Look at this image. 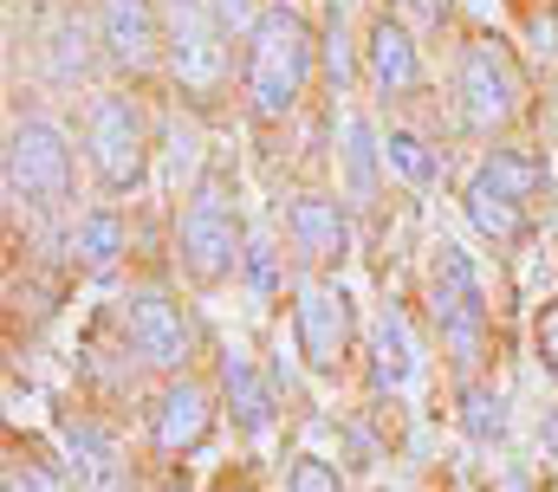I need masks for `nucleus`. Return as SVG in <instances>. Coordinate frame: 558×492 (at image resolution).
I'll list each match as a JSON object with an SVG mask.
<instances>
[{
    "label": "nucleus",
    "instance_id": "obj_20",
    "mask_svg": "<svg viewBox=\"0 0 558 492\" xmlns=\"http://www.w3.org/2000/svg\"><path fill=\"white\" fill-rule=\"evenodd\" d=\"M72 246H78V259H85L92 272H105V266H118V253H124V221H118V214H85Z\"/></svg>",
    "mask_w": 558,
    "mask_h": 492
},
{
    "label": "nucleus",
    "instance_id": "obj_2",
    "mask_svg": "<svg viewBox=\"0 0 558 492\" xmlns=\"http://www.w3.org/2000/svg\"><path fill=\"white\" fill-rule=\"evenodd\" d=\"M428 311H435V331L441 344L454 350V364H481V337H487V292H481V272L461 246L441 241L435 253V272H428Z\"/></svg>",
    "mask_w": 558,
    "mask_h": 492
},
{
    "label": "nucleus",
    "instance_id": "obj_7",
    "mask_svg": "<svg viewBox=\"0 0 558 492\" xmlns=\"http://www.w3.org/2000/svg\"><path fill=\"white\" fill-rule=\"evenodd\" d=\"M241 234H234V214H228V195L208 182V188H195V201H189V214H182V266L195 272V279H221L241 253Z\"/></svg>",
    "mask_w": 558,
    "mask_h": 492
},
{
    "label": "nucleus",
    "instance_id": "obj_23",
    "mask_svg": "<svg viewBox=\"0 0 558 492\" xmlns=\"http://www.w3.org/2000/svg\"><path fill=\"white\" fill-rule=\"evenodd\" d=\"M292 492H338V473H331L318 454H305V460L292 467Z\"/></svg>",
    "mask_w": 558,
    "mask_h": 492
},
{
    "label": "nucleus",
    "instance_id": "obj_17",
    "mask_svg": "<svg viewBox=\"0 0 558 492\" xmlns=\"http://www.w3.org/2000/svg\"><path fill=\"white\" fill-rule=\"evenodd\" d=\"M410 369H416L410 324H403L397 311H384V318H377V331H371V376H377V389H403V382H410Z\"/></svg>",
    "mask_w": 558,
    "mask_h": 492
},
{
    "label": "nucleus",
    "instance_id": "obj_14",
    "mask_svg": "<svg viewBox=\"0 0 558 492\" xmlns=\"http://www.w3.org/2000/svg\"><path fill=\"white\" fill-rule=\"evenodd\" d=\"M208 395L195 389V382H175V389H162V402H156V447H169V454H182V447H195L202 434H208Z\"/></svg>",
    "mask_w": 558,
    "mask_h": 492
},
{
    "label": "nucleus",
    "instance_id": "obj_3",
    "mask_svg": "<svg viewBox=\"0 0 558 492\" xmlns=\"http://www.w3.org/2000/svg\"><path fill=\"white\" fill-rule=\"evenodd\" d=\"M72 188V149L46 118H20L7 136V195L20 208H52Z\"/></svg>",
    "mask_w": 558,
    "mask_h": 492
},
{
    "label": "nucleus",
    "instance_id": "obj_9",
    "mask_svg": "<svg viewBox=\"0 0 558 492\" xmlns=\"http://www.w3.org/2000/svg\"><path fill=\"white\" fill-rule=\"evenodd\" d=\"M98 39L118 65H149L162 46V0H105L98 7Z\"/></svg>",
    "mask_w": 558,
    "mask_h": 492
},
{
    "label": "nucleus",
    "instance_id": "obj_24",
    "mask_svg": "<svg viewBox=\"0 0 558 492\" xmlns=\"http://www.w3.org/2000/svg\"><path fill=\"white\" fill-rule=\"evenodd\" d=\"M208 7H215V20H221V33H241V26L254 33V26H260V13H254V0H208Z\"/></svg>",
    "mask_w": 558,
    "mask_h": 492
},
{
    "label": "nucleus",
    "instance_id": "obj_21",
    "mask_svg": "<svg viewBox=\"0 0 558 492\" xmlns=\"http://www.w3.org/2000/svg\"><path fill=\"white\" fill-rule=\"evenodd\" d=\"M481 175H487V182H500L513 201H526V195L546 182V162H533V156H513V149H494V156L481 162Z\"/></svg>",
    "mask_w": 558,
    "mask_h": 492
},
{
    "label": "nucleus",
    "instance_id": "obj_4",
    "mask_svg": "<svg viewBox=\"0 0 558 492\" xmlns=\"http://www.w3.org/2000/svg\"><path fill=\"white\" fill-rule=\"evenodd\" d=\"M162 46H169V65L182 78V91H215L228 59H221V20L208 0H162Z\"/></svg>",
    "mask_w": 558,
    "mask_h": 492
},
{
    "label": "nucleus",
    "instance_id": "obj_5",
    "mask_svg": "<svg viewBox=\"0 0 558 492\" xmlns=\"http://www.w3.org/2000/svg\"><path fill=\"white\" fill-rule=\"evenodd\" d=\"M454 91H461V118H468V130H500V123L520 111V78H513L507 52H500L494 39H474V46L461 52Z\"/></svg>",
    "mask_w": 558,
    "mask_h": 492
},
{
    "label": "nucleus",
    "instance_id": "obj_27",
    "mask_svg": "<svg viewBox=\"0 0 558 492\" xmlns=\"http://www.w3.org/2000/svg\"><path fill=\"white\" fill-rule=\"evenodd\" d=\"M26 492H59L52 480H39V473H26Z\"/></svg>",
    "mask_w": 558,
    "mask_h": 492
},
{
    "label": "nucleus",
    "instance_id": "obj_12",
    "mask_svg": "<svg viewBox=\"0 0 558 492\" xmlns=\"http://www.w3.org/2000/svg\"><path fill=\"white\" fill-rule=\"evenodd\" d=\"M364 52H371V78H377V91H384V98L416 91L422 59H416V39H410V26H403V20H377Z\"/></svg>",
    "mask_w": 558,
    "mask_h": 492
},
{
    "label": "nucleus",
    "instance_id": "obj_18",
    "mask_svg": "<svg viewBox=\"0 0 558 492\" xmlns=\"http://www.w3.org/2000/svg\"><path fill=\"white\" fill-rule=\"evenodd\" d=\"M461 434L481 441V447L507 441V395L487 389V382H468V389H461Z\"/></svg>",
    "mask_w": 558,
    "mask_h": 492
},
{
    "label": "nucleus",
    "instance_id": "obj_10",
    "mask_svg": "<svg viewBox=\"0 0 558 492\" xmlns=\"http://www.w3.org/2000/svg\"><path fill=\"white\" fill-rule=\"evenodd\" d=\"M131 344L156 369H175L189 357V318H182V305H169L162 292H137L131 298Z\"/></svg>",
    "mask_w": 558,
    "mask_h": 492
},
{
    "label": "nucleus",
    "instance_id": "obj_28",
    "mask_svg": "<svg viewBox=\"0 0 558 492\" xmlns=\"http://www.w3.org/2000/svg\"><path fill=\"white\" fill-rule=\"evenodd\" d=\"M546 447L558 454V421H546Z\"/></svg>",
    "mask_w": 558,
    "mask_h": 492
},
{
    "label": "nucleus",
    "instance_id": "obj_8",
    "mask_svg": "<svg viewBox=\"0 0 558 492\" xmlns=\"http://www.w3.org/2000/svg\"><path fill=\"white\" fill-rule=\"evenodd\" d=\"M292 331H299L305 364L318 369V376H331V369L344 364V350H351V298H344V292H325V285L299 292Z\"/></svg>",
    "mask_w": 558,
    "mask_h": 492
},
{
    "label": "nucleus",
    "instance_id": "obj_19",
    "mask_svg": "<svg viewBox=\"0 0 558 492\" xmlns=\"http://www.w3.org/2000/svg\"><path fill=\"white\" fill-rule=\"evenodd\" d=\"M377 130L364 118H344V169H351V195L357 201H371V188H377Z\"/></svg>",
    "mask_w": 558,
    "mask_h": 492
},
{
    "label": "nucleus",
    "instance_id": "obj_13",
    "mask_svg": "<svg viewBox=\"0 0 558 492\" xmlns=\"http://www.w3.org/2000/svg\"><path fill=\"white\" fill-rule=\"evenodd\" d=\"M461 208H468V221H474L494 246H520V241H526V201H513L500 182L474 175V182H468V195H461Z\"/></svg>",
    "mask_w": 558,
    "mask_h": 492
},
{
    "label": "nucleus",
    "instance_id": "obj_15",
    "mask_svg": "<svg viewBox=\"0 0 558 492\" xmlns=\"http://www.w3.org/2000/svg\"><path fill=\"white\" fill-rule=\"evenodd\" d=\"M59 441H65L72 473H78L85 487H92V492H118V447H111V434H105V428H92V421H65V428H59Z\"/></svg>",
    "mask_w": 558,
    "mask_h": 492
},
{
    "label": "nucleus",
    "instance_id": "obj_11",
    "mask_svg": "<svg viewBox=\"0 0 558 492\" xmlns=\"http://www.w3.org/2000/svg\"><path fill=\"white\" fill-rule=\"evenodd\" d=\"M286 227H292V246H299L305 259H318V266H338V259L351 253L344 208H338L331 195H299L292 214H286Z\"/></svg>",
    "mask_w": 558,
    "mask_h": 492
},
{
    "label": "nucleus",
    "instance_id": "obj_22",
    "mask_svg": "<svg viewBox=\"0 0 558 492\" xmlns=\"http://www.w3.org/2000/svg\"><path fill=\"white\" fill-rule=\"evenodd\" d=\"M384 156H390V169H397L403 182H416V188H428V182H435V156H428V143H422L416 130H390Z\"/></svg>",
    "mask_w": 558,
    "mask_h": 492
},
{
    "label": "nucleus",
    "instance_id": "obj_16",
    "mask_svg": "<svg viewBox=\"0 0 558 492\" xmlns=\"http://www.w3.org/2000/svg\"><path fill=\"white\" fill-rule=\"evenodd\" d=\"M221 389H228L241 428H247V434H267V421H274V395H267V382L254 376V357L228 350V357H221Z\"/></svg>",
    "mask_w": 558,
    "mask_h": 492
},
{
    "label": "nucleus",
    "instance_id": "obj_25",
    "mask_svg": "<svg viewBox=\"0 0 558 492\" xmlns=\"http://www.w3.org/2000/svg\"><path fill=\"white\" fill-rule=\"evenodd\" d=\"M539 357H546V369L558 376V305L539 311Z\"/></svg>",
    "mask_w": 558,
    "mask_h": 492
},
{
    "label": "nucleus",
    "instance_id": "obj_1",
    "mask_svg": "<svg viewBox=\"0 0 558 492\" xmlns=\"http://www.w3.org/2000/svg\"><path fill=\"white\" fill-rule=\"evenodd\" d=\"M312 78V26L299 7H260V26L247 33V98L260 118H286Z\"/></svg>",
    "mask_w": 558,
    "mask_h": 492
},
{
    "label": "nucleus",
    "instance_id": "obj_26",
    "mask_svg": "<svg viewBox=\"0 0 558 492\" xmlns=\"http://www.w3.org/2000/svg\"><path fill=\"white\" fill-rule=\"evenodd\" d=\"M247 272H254V285H274V246L267 241L247 246Z\"/></svg>",
    "mask_w": 558,
    "mask_h": 492
},
{
    "label": "nucleus",
    "instance_id": "obj_6",
    "mask_svg": "<svg viewBox=\"0 0 558 492\" xmlns=\"http://www.w3.org/2000/svg\"><path fill=\"white\" fill-rule=\"evenodd\" d=\"M85 149L105 188H131L143 182V123L124 98H98V111L85 123Z\"/></svg>",
    "mask_w": 558,
    "mask_h": 492
}]
</instances>
